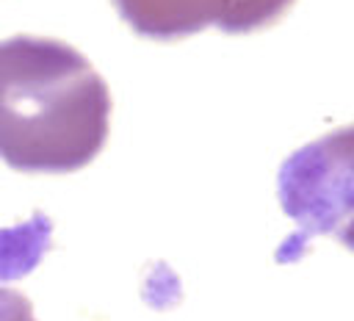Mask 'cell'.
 <instances>
[{
  "label": "cell",
  "mask_w": 354,
  "mask_h": 321,
  "mask_svg": "<svg viewBox=\"0 0 354 321\" xmlns=\"http://www.w3.org/2000/svg\"><path fill=\"white\" fill-rule=\"evenodd\" d=\"M111 130V91L61 39H0V158L17 172L64 174L97 158Z\"/></svg>",
  "instance_id": "1"
},
{
  "label": "cell",
  "mask_w": 354,
  "mask_h": 321,
  "mask_svg": "<svg viewBox=\"0 0 354 321\" xmlns=\"http://www.w3.org/2000/svg\"><path fill=\"white\" fill-rule=\"evenodd\" d=\"M277 196L296 221L277 252L282 263L296 260L313 235H332L354 252V125L290 152L277 172Z\"/></svg>",
  "instance_id": "2"
},
{
  "label": "cell",
  "mask_w": 354,
  "mask_h": 321,
  "mask_svg": "<svg viewBox=\"0 0 354 321\" xmlns=\"http://www.w3.org/2000/svg\"><path fill=\"white\" fill-rule=\"evenodd\" d=\"M296 0H113L119 17L144 39L174 42L202 28L252 33L274 25Z\"/></svg>",
  "instance_id": "3"
},
{
  "label": "cell",
  "mask_w": 354,
  "mask_h": 321,
  "mask_svg": "<svg viewBox=\"0 0 354 321\" xmlns=\"http://www.w3.org/2000/svg\"><path fill=\"white\" fill-rule=\"evenodd\" d=\"M0 321H36L30 299L17 288L0 285Z\"/></svg>",
  "instance_id": "4"
}]
</instances>
